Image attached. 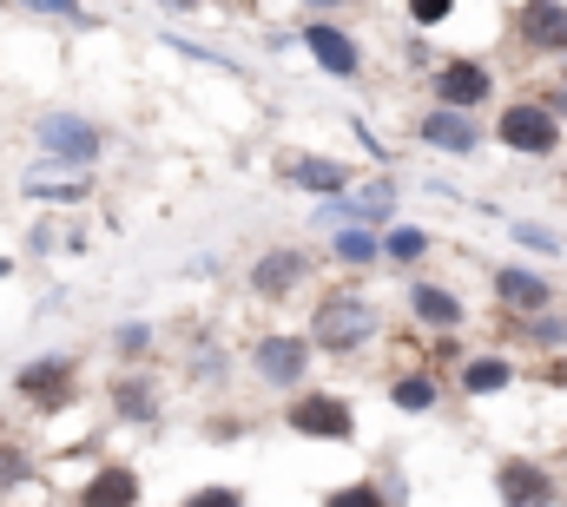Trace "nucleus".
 Returning <instances> with one entry per match:
<instances>
[{
	"instance_id": "obj_4",
	"label": "nucleus",
	"mask_w": 567,
	"mask_h": 507,
	"mask_svg": "<svg viewBox=\"0 0 567 507\" xmlns=\"http://www.w3.org/2000/svg\"><path fill=\"white\" fill-rule=\"evenodd\" d=\"M284 422H290L297 435H310V442H350V435H357V415H350L343 395H303V402H290Z\"/></svg>"
},
{
	"instance_id": "obj_10",
	"label": "nucleus",
	"mask_w": 567,
	"mask_h": 507,
	"mask_svg": "<svg viewBox=\"0 0 567 507\" xmlns=\"http://www.w3.org/2000/svg\"><path fill=\"white\" fill-rule=\"evenodd\" d=\"M423 138L435 145V152H455V158H468L475 145H482V132H475V120H462V113H423Z\"/></svg>"
},
{
	"instance_id": "obj_13",
	"label": "nucleus",
	"mask_w": 567,
	"mask_h": 507,
	"mask_svg": "<svg viewBox=\"0 0 567 507\" xmlns=\"http://www.w3.org/2000/svg\"><path fill=\"white\" fill-rule=\"evenodd\" d=\"M297 277H303V251H265L258 270H251V290H258V297H284Z\"/></svg>"
},
{
	"instance_id": "obj_7",
	"label": "nucleus",
	"mask_w": 567,
	"mask_h": 507,
	"mask_svg": "<svg viewBox=\"0 0 567 507\" xmlns=\"http://www.w3.org/2000/svg\"><path fill=\"white\" fill-rule=\"evenodd\" d=\"M495 488H502L508 507H548L555 501V482H548V468H535V462H502V468H495Z\"/></svg>"
},
{
	"instance_id": "obj_14",
	"label": "nucleus",
	"mask_w": 567,
	"mask_h": 507,
	"mask_svg": "<svg viewBox=\"0 0 567 507\" xmlns=\"http://www.w3.org/2000/svg\"><path fill=\"white\" fill-rule=\"evenodd\" d=\"M410 303H416V317H423L429 330H455V323H462V297L442 290V283H416Z\"/></svg>"
},
{
	"instance_id": "obj_3",
	"label": "nucleus",
	"mask_w": 567,
	"mask_h": 507,
	"mask_svg": "<svg viewBox=\"0 0 567 507\" xmlns=\"http://www.w3.org/2000/svg\"><path fill=\"white\" fill-rule=\"evenodd\" d=\"M488 93H495V80H488L482 60H442V66H435V106H442V113H462V120H468Z\"/></svg>"
},
{
	"instance_id": "obj_12",
	"label": "nucleus",
	"mask_w": 567,
	"mask_h": 507,
	"mask_svg": "<svg viewBox=\"0 0 567 507\" xmlns=\"http://www.w3.org/2000/svg\"><path fill=\"white\" fill-rule=\"evenodd\" d=\"M495 297H508L515 310H548V303H555L548 277H528V270H515V263H502V270H495Z\"/></svg>"
},
{
	"instance_id": "obj_9",
	"label": "nucleus",
	"mask_w": 567,
	"mask_h": 507,
	"mask_svg": "<svg viewBox=\"0 0 567 507\" xmlns=\"http://www.w3.org/2000/svg\"><path fill=\"white\" fill-rule=\"evenodd\" d=\"M303 46H310V53H317V66H323V73H337V80H357V66H363L357 40H350L343 27H323V20H317V27L303 33Z\"/></svg>"
},
{
	"instance_id": "obj_19",
	"label": "nucleus",
	"mask_w": 567,
	"mask_h": 507,
	"mask_svg": "<svg viewBox=\"0 0 567 507\" xmlns=\"http://www.w3.org/2000/svg\"><path fill=\"white\" fill-rule=\"evenodd\" d=\"M390 395H396V408H416V415H423V408H435V402H442V389H435V382H429V376H403V382H396V389H390Z\"/></svg>"
},
{
	"instance_id": "obj_20",
	"label": "nucleus",
	"mask_w": 567,
	"mask_h": 507,
	"mask_svg": "<svg viewBox=\"0 0 567 507\" xmlns=\"http://www.w3.org/2000/svg\"><path fill=\"white\" fill-rule=\"evenodd\" d=\"M377 251L390 257V263H416V257L429 251V231H410V225H403V231H390V238H383Z\"/></svg>"
},
{
	"instance_id": "obj_6",
	"label": "nucleus",
	"mask_w": 567,
	"mask_h": 507,
	"mask_svg": "<svg viewBox=\"0 0 567 507\" xmlns=\"http://www.w3.org/2000/svg\"><path fill=\"white\" fill-rule=\"evenodd\" d=\"M20 395L40 402V408H60V402L73 395V356H40V363H27V370H20Z\"/></svg>"
},
{
	"instance_id": "obj_8",
	"label": "nucleus",
	"mask_w": 567,
	"mask_h": 507,
	"mask_svg": "<svg viewBox=\"0 0 567 507\" xmlns=\"http://www.w3.org/2000/svg\"><path fill=\"white\" fill-rule=\"evenodd\" d=\"M251 363H258V376L265 382H297L303 370H310V343L303 337H265L258 350H251Z\"/></svg>"
},
{
	"instance_id": "obj_17",
	"label": "nucleus",
	"mask_w": 567,
	"mask_h": 507,
	"mask_svg": "<svg viewBox=\"0 0 567 507\" xmlns=\"http://www.w3.org/2000/svg\"><path fill=\"white\" fill-rule=\"evenodd\" d=\"M508 382H515V363H502V356H468V370H462V389L468 395H495Z\"/></svg>"
},
{
	"instance_id": "obj_25",
	"label": "nucleus",
	"mask_w": 567,
	"mask_h": 507,
	"mask_svg": "<svg viewBox=\"0 0 567 507\" xmlns=\"http://www.w3.org/2000/svg\"><path fill=\"white\" fill-rule=\"evenodd\" d=\"M410 13H416V27H435V20H449L455 7H449V0H423V7H410Z\"/></svg>"
},
{
	"instance_id": "obj_1",
	"label": "nucleus",
	"mask_w": 567,
	"mask_h": 507,
	"mask_svg": "<svg viewBox=\"0 0 567 507\" xmlns=\"http://www.w3.org/2000/svg\"><path fill=\"white\" fill-rule=\"evenodd\" d=\"M377 337V310L363 303V297H323L317 303V317H310V350H337V356H350V350H363Z\"/></svg>"
},
{
	"instance_id": "obj_16",
	"label": "nucleus",
	"mask_w": 567,
	"mask_h": 507,
	"mask_svg": "<svg viewBox=\"0 0 567 507\" xmlns=\"http://www.w3.org/2000/svg\"><path fill=\"white\" fill-rule=\"evenodd\" d=\"M522 27H528V40H535V46L567 53V7H528V13H522Z\"/></svg>"
},
{
	"instance_id": "obj_27",
	"label": "nucleus",
	"mask_w": 567,
	"mask_h": 507,
	"mask_svg": "<svg viewBox=\"0 0 567 507\" xmlns=\"http://www.w3.org/2000/svg\"><path fill=\"white\" fill-rule=\"evenodd\" d=\"M535 337H542V343H561L567 323H561V317H535Z\"/></svg>"
},
{
	"instance_id": "obj_15",
	"label": "nucleus",
	"mask_w": 567,
	"mask_h": 507,
	"mask_svg": "<svg viewBox=\"0 0 567 507\" xmlns=\"http://www.w3.org/2000/svg\"><path fill=\"white\" fill-rule=\"evenodd\" d=\"M284 178H290V185H310V192H330V198L350 185V172H343V165H330V158H290V165H284Z\"/></svg>"
},
{
	"instance_id": "obj_5",
	"label": "nucleus",
	"mask_w": 567,
	"mask_h": 507,
	"mask_svg": "<svg viewBox=\"0 0 567 507\" xmlns=\"http://www.w3.org/2000/svg\"><path fill=\"white\" fill-rule=\"evenodd\" d=\"M40 145H47L53 165H93L100 158V132L86 120H73V113H47L40 120Z\"/></svg>"
},
{
	"instance_id": "obj_2",
	"label": "nucleus",
	"mask_w": 567,
	"mask_h": 507,
	"mask_svg": "<svg viewBox=\"0 0 567 507\" xmlns=\"http://www.w3.org/2000/svg\"><path fill=\"white\" fill-rule=\"evenodd\" d=\"M495 138L508 145V152H528V158H548L555 145H561V120L542 106V100H508L502 113H495Z\"/></svg>"
},
{
	"instance_id": "obj_24",
	"label": "nucleus",
	"mask_w": 567,
	"mask_h": 507,
	"mask_svg": "<svg viewBox=\"0 0 567 507\" xmlns=\"http://www.w3.org/2000/svg\"><path fill=\"white\" fill-rule=\"evenodd\" d=\"M515 238H522V245H528V251H561V238H555V231H548V225H515Z\"/></svg>"
},
{
	"instance_id": "obj_21",
	"label": "nucleus",
	"mask_w": 567,
	"mask_h": 507,
	"mask_svg": "<svg viewBox=\"0 0 567 507\" xmlns=\"http://www.w3.org/2000/svg\"><path fill=\"white\" fill-rule=\"evenodd\" d=\"M323 507H390V501H383V488H377V482H350V488H337Z\"/></svg>"
},
{
	"instance_id": "obj_23",
	"label": "nucleus",
	"mask_w": 567,
	"mask_h": 507,
	"mask_svg": "<svg viewBox=\"0 0 567 507\" xmlns=\"http://www.w3.org/2000/svg\"><path fill=\"white\" fill-rule=\"evenodd\" d=\"M178 507H245V495L238 488H198V495H185Z\"/></svg>"
},
{
	"instance_id": "obj_11",
	"label": "nucleus",
	"mask_w": 567,
	"mask_h": 507,
	"mask_svg": "<svg viewBox=\"0 0 567 507\" xmlns=\"http://www.w3.org/2000/svg\"><path fill=\"white\" fill-rule=\"evenodd\" d=\"M80 507H140V475L133 468H100L80 488Z\"/></svg>"
},
{
	"instance_id": "obj_28",
	"label": "nucleus",
	"mask_w": 567,
	"mask_h": 507,
	"mask_svg": "<svg viewBox=\"0 0 567 507\" xmlns=\"http://www.w3.org/2000/svg\"><path fill=\"white\" fill-rule=\"evenodd\" d=\"M13 475H20V462H13V455H0V488H7Z\"/></svg>"
},
{
	"instance_id": "obj_26",
	"label": "nucleus",
	"mask_w": 567,
	"mask_h": 507,
	"mask_svg": "<svg viewBox=\"0 0 567 507\" xmlns=\"http://www.w3.org/2000/svg\"><path fill=\"white\" fill-rule=\"evenodd\" d=\"M145 343H152V330H145V323H126V330H120V350H133V356H140Z\"/></svg>"
},
{
	"instance_id": "obj_22",
	"label": "nucleus",
	"mask_w": 567,
	"mask_h": 507,
	"mask_svg": "<svg viewBox=\"0 0 567 507\" xmlns=\"http://www.w3.org/2000/svg\"><path fill=\"white\" fill-rule=\"evenodd\" d=\"M337 257L343 263H377V238L370 231H337Z\"/></svg>"
},
{
	"instance_id": "obj_18",
	"label": "nucleus",
	"mask_w": 567,
	"mask_h": 507,
	"mask_svg": "<svg viewBox=\"0 0 567 507\" xmlns=\"http://www.w3.org/2000/svg\"><path fill=\"white\" fill-rule=\"evenodd\" d=\"M113 402H120V415H126V422H152V408H158V395H152V382H120V389H113Z\"/></svg>"
}]
</instances>
